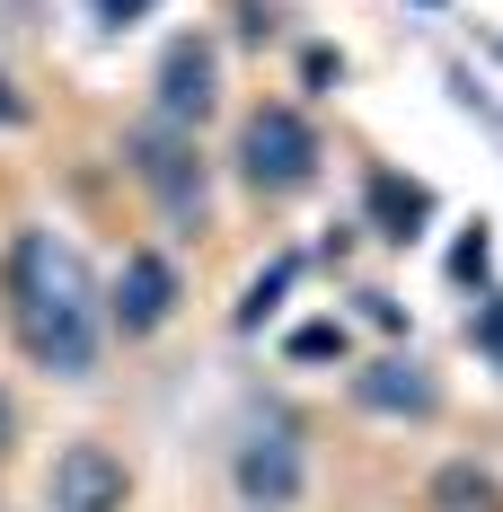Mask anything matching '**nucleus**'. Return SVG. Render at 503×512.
Segmentation results:
<instances>
[{
	"mask_svg": "<svg viewBox=\"0 0 503 512\" xmlns=\"http://www.w3.org/2000/svg\"><path fill=\"white\" fill-rule=\"evenodd\" d=\"M0 309H9L18 354L36 362L45 380H89L98 354H106V336H115L89 256L71 248V239H53V230H36V221L9 230V256H0Z\"/></svg>",
	"mask_w": 503,
	"mask_h": 512,
	"instance_id": "1",
	"label": "nucleus"
},
{
	"mask_svg": "<svg viewBox=\"0 0 503 512\" xmlns=\"http://www.w3.org/2000/svg\"><path fill=\"white\" fill-rule=\"evenodd\" d=\"M230 168H239V186L265 195V204H283V195H301L318 186V168H327V142H318V124H309L301 106L265 98L239 115V142H230Z\"/></svg>",
	"mask_w": 503,
	"mask_h": 512,
	"instance_id": "2",
	"label": "nucleus"
},
{
	"mask_svg": "<svg viewBox=\"0 0 503 512\" xmlns=\"http://www.w3.org/2000/svg\"><path fill=\"white\" fill-rule=\"evenodd\" d=\"M124 168L151 186V204L177 221V230H203L212 221V159H203V133H177V124H133L124 133Z\"/></svg>",
	"mask_w": 503,
	"mask_h": 512,
	"instance_id": "3",
	"label": "nucleus"
},
{
	"mask_svg": "<svg viewBox=\"0 0 503 512\" xmlns=\"http://www.w3.org/2000/svg\"><path fill=\"white\" fill-rule=\"evenodd\" d=\"M177 301H186V274H177V256H168V248H124L115 283H106V318H115V336H124V345L159 336V327L177 318Z\"/></svg>",
	"mask_w": 503,
	"mask_h": 512,
	"instance_id": "4",
	"label": "nucleus"
},
{
	"mask_svg": "<svg viewBox=\"0 0 503 512\" xmlns=\"http://www.w3.org/2000/svg\"><path fill=\"white\" fill-rule=\"evenodd\" d=\"M212 106H221V53L203 45V36H177V45L159 53L151 115H159V124H177V133H203Z\"/></svg>",
	"mask_w": 503,
	"mask_h": 512,
	"instance_id": "5",
	"label": "nucleus"
},
{
	"mask_svg": "<svg viewBox=\"0 0 503 512\" xmlns=\"http://www.w3.org/2000/svg\"><path fill=\"white\" fill-rule=\"evenodd\" d=\"M45 504L53 512H124L133 504L124 451H106V442H62V451H53V477H45Z\"/></svg>",
	"mask_w": 503,
	"mask_h": 512,
	"instance_id": "6",
	"label": "nucleus"
},
{
	"mask_svg": "<svg viewBox=\"0 0 503 512\" xmlns=\"http://www.w3.org/2000/svg\"><path fill=\"white\" fill-rule=\"evenodd\" d=\"M345 389H353V407H362V415H389V424H424V415H442V380H433L415 354H371Z\"/></svg>",
	"mask_w": 503,
	"mask_h": 512,
	"instance_id": "7",
	"label": "nucleus"
},
{
	"mask_svg": "<svg viewBox=\"0 0 503 512\" xmlns=\"http://www.w3.org/2000/svg\"><path fill=\"white\" fill-rule=\"evenodd\" d=\"M230 477H239V504L248 512H292L309 486V460L292 433H248L239 451H230Z\"/></svg>",
	"mask_w": 503,
	"mask_h": 512,
	"instance_id": "8",
	"label": "nucleus"
},
{
	"mask_svg": "<svg viewBox=\"0 0 503 512\" xmlns=\"http://www.w3.org/2000/svg\"><path fill=\"white\" fill-rule=\"evenodd\" d=\"M371 212H380V239H415V221L433 212V195L406 186V177H389V168H371Z\"/></svg>",
	"mask_w": 503,
	"mask_h": 512,
	"instance_id": "9",
	"label": "nucleus"
},
{
	"mask_svg": "<svg viewBox=\"0 0 503 512\" xmlns=\"http://www.w3.org/2000/svg\"><path fill=\"white\" fill-rule=\"evenodd\" d=\"M292 274H301V256H283V265H265V274L248 283V301H239V327H265V318H274V301L292 292Z\"/></svg>",
	"mask_w": 503,
	"mask_h": 512,
	"instance_id": "10",
	"label": "nucleus"
},
{
	"mask_svg": "<svg viewBox=\"0 0 503 512\" xmlns=\"http://www.w3.org/2000/svg\"><path fill=\"white\" fill-rule=\"evenodd\" d=\"M345 362V318H318V327H301V336H292V362Z\"/></svg>",
	"mask_w": 503,
	"mask_h": 512,
	"instance_id": "11",
	"label": "nucleus"
},
{
	"mask_svg": "<svg viewBox=\"0 0 503 512\" xmlns=\"http://www.w3.org/2000/svg\"><path fill=\"white\" fill-rule=\"evenodd\" d=\"M468 345L503 371V292H495V301H477V318H468Z\"/></svg>",
	"mask_w": 503,
	"mask_h": 512,
	"instance_id": "12",
	"label": "nucleus"
},
{
	"mask_svg": "<svg viewBox=\"0 0 503 512\" xmlns=\"http://www.w3.org/2000/svg\"><path fill=\"white\" fill-rule=\"evenodd\" d=\"M89 9H98V18H106V27H133V18H151V9H159V0H89Z\"/></svg>",
	"mask_w": 503,
	"mask_h": 512,
	"instance_id": "13",
	"label": "nucleus"
},
{
	"mask_svg": "<svg viewBox=\"0 0 503 512\" xmlns=\"http://www.w3.org/2000/svg\"><path fill=\"white\" fill-rule=\"evenodd\" d=\"M9 124H27V98H18V80L0 71V133H9Z\"/></svg>",
	"mask_w": 503,
	"mask_h": 512,
	"instance_id": "14",
	"label": "nucleus"
},
{
	"mask_svg": "<svg viewBox=\"0 0 503 512\" xmlns=\"http://www.w3.org/2000/svg\"><path fill=\"white\" fill-rule=\"evenodd\" d=\"M9 442H18V407H9V389H0V460H9Z\"/></svg>",
	"mask_w": 503,
	"mask_h": 512,
	"instance_id": "15",
	"label": "nucleus"
}]
</instances>
